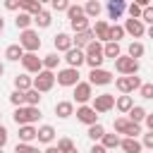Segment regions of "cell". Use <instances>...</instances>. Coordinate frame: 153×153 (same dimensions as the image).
Returning a JSON list of instances; mask_svg holds the SVG:
<instances>
[{
    "label": "cell",
    "instance_id": "cell-46",
    "mask_svg": "<svg viewBox=\"0 0 153 153\" xmlns=\"http://www.w3.org/2000/svg\"><path fill=\"white\" fill-rule=\"evenodd\" d=\"M141 22H148V24H153V5H146V7L141 10Z\"/></svg>",
    "mask_w": 153,
    "mask_h": 153
},
{
    "label": "cell",
    "instance_id": "cell-12",
    "mask_svg": "<svg viewBox=\"0 0 153 153\" xmlns=\"http://www.w3.org/2000/svg\"><path fill=\"white\" fill-rule=\"evenodd\" d=\"M110 81H112V74H110L108 69L96 67V69H91V74H88V84H91V86H105V84H110Z\"/></svg>",
    "mask_w": 153,
    "mask_h": 153
},
{
    "label": "cell",
    "instance_id": "cell-3",
    "mask_svg": "<svg viewBox=\"0 0 153 153\" xmlns=\"http://www.w3.org/2000/svg\"><path fill=\"white\" fill-rule=\"evenodd\" d=\"M19 45L24 48V53H36L41 48V38L33 29H24L22 36H19Z\"/></svg>",
    "mask_w": 153,
    "mask_h": 153
},
{
    "label": "cell",
    "instance_id": "cell-15",
    "mask_svg": "<svg viewBox=\"0 0 153 153\" xmlns=\"http://www.w3.org/2000/svg\"><path fill=\"white\" fill-rule=\"evenodd\" d=\"M124 33H129V36H134V38H141L143 33H146V26H143V22L141 19H127L124 22Z\"/></svg>",
    "mask_w": 153,
    "mask_h": 153
},
{
    "label": "cell",
    "instance_id": "cell-57",
    "mask_svg": "<svg viewBox=\"0 0 153 153\" xmlns=\"http://www.w3.org/2000/svg\"><path fill=\"white\" fill-rule=\"evenodd\" d=\"M2 74H5V67H2V65H0V76H2Z\"/></svg>",
    "mask_w": 153,
    "mask_h": 153
},
{
    "label": "cell",
    "instance_id": "cell-36",
    "mask_svg": "<svg viewBox=\"0 0 153 153\" xmlns=\"http://www.w3.org/2000/svg\"><path fill=\"white\" fill-rule=\"evenodd\" d=\"M60 60H62V57H60L57 53H50V55H45V57H43V69H55V67L60 65Z\"/></svg>",
    "mask_w": 153,
    "mask_h": 153
},
{
    "label": "cell",
    "instance_id": "cell-11",
    "mask_svg": "<svg viewBox=\"0 0 153 153\" xmlns=\"http://www.w3.org/2000/svg\"><path fill=\"white\" fill-rule=\"evenodd\" d=\"M22 65H24V69L31 72V74H38V72L43 69V60H41L36 53H24V55H22Z\"/></svg>",
    "mask_w": 153,
    "mask_h": 153
},
{
    "label": "cell",
    "instance_id": "cell-2",
    "mask_svg": "<svg viewBox=\"0 0 153 153\" xmlns=\"http://www.w3.org/2000/svg\"><path fill=\"white\" fill-rule=\"evenodd\" d=\"M84 55H86V65H88L91 69L100 67L103 60H105V55H103V45H100L98 41H91V43L84 48Z\"/></svg>",
    "mask_w": 153,
    "mask_h": 153
},
{
    "label": "cell",
    "instance_id": "cell-8",
    "mask_svg": "<svg viewBox=\"0 0 153 153\" xmlns=\"http://www.w3.org/2000/svg\"><path fill=\"white\" fill-rule=\"evenodd\" d=\"M79 69L76 67H65V69H60L57 74H55V81L60 84V86H74V84H79Z\"/></svg>",
    "mask_w": 153,
    "mask_h": 153
},
{
    "label": "cell",
    "instance_id": "cell-30",
    "mask_svg": "<svg viewBox=\"0 0 153 153\" xmlns=\"http://www.w3.org/2000/svg\"><path fill=\"white\" fill-rule=\"evenodd\" d=\"M31 86H33V79H31V76H26V74H17V76H14V88L26 91V88H31Z\"/></svg>",
    "mask_w": 153,
    "mask_h": 153
},
{
    "label": "cell",
    "instance_id": "cell-43",
    "mask_svg": "<svg viewBox=\"0 0 153 153\" xmlns=\"http://www.w3.org/2000/svg\"><path fill=\"white\" fill-rule=\"evenodd\" d=\"M122 36H124V26H120V24H112V26H110V41H115V43H117Z\"/></svg>",
    "mask_w": 153,
    "mask_h": 153
},
{
    "label": "cell",
    "instance_id": "cell-17",
    "mask_svg": "<svg viewBox=\"0 0 153 153\" xmlns=\"http://www.w3.org/2000/svg\"><path fill=\"white\" fill-rule=\"evenodd\" d=\"M127 10V2L124 0H108V17L110 19H120Z\"/></svg>",
    "mask_w": 153,
    "mask_h": 153
},
{
    "label": "cell",
    "instance_id": "cell-49",
    "mask_svg": "<svg viewBox=\"0 0 153 153\" xmlns=\"http://www.w3.org/2000/svg\"><path fill=\"white\" fill-rule=\"evenodd\" d=\"M5 7H7L10 12H17V10H19V0H5Z\"/></svg>",
    "mask_w": 153,
    "mask_h": 153
},
{
    "label": "cell",
    "instance_id": "cell-10",
    "mask_svg": "<svg viewBox=\"0 0 153 153\" xmlns=\"http://www.w3.org/2000/svg\"><path fill=\"white\" fill-rule=\"evenodd\" d=\"M96 112H108L115 108V96L112 93H100V96H93V105H91Z\"/></svg>",
    "mask_w": 153,
    "mask_h": 153
},
{
    "label": "cell",
    "instance_id": "cell-13",
    "mask_svg": "<svg viewBox=\"0 0 153 153\" xmlns=\"http://www.w3.org/2000/svg\"><path fill=\"white\" fill-rule=\"evenodd\" d=\"M76 120H79V122H84V124H96V122H98V112H96L91 105H86V103H84V105H79V108H76Z\"/></svg>",
    "mask_w": 153,
    "mask_h": 153
},
{
    "label": "cell",
    "instance_id": "cell-52",
    "mask_svg": "<svg viewBox=\"0 0 153 153\" xmlns=\"http://www.w3.org/2000/svg\"><path fill=\"white\" fill-rule=\"evenodd\" d=\"M143 122H146V127L153 131V112H146V117H143Z\"/></svg>",
    "mask_w": 153,
    "mask_h": 153
},
{
    "label": "cell",
    "instance_id": "cell-28",
    "mask_svg": "<svg viewBox=\"0 0 153 153\" xmlns=\"http://www.w3.org/2000/svg\"><path fill=\"white\" fill-rule=\"evenodd\" d=\"M22 55H24V48H22L19 43H14V45H7V50H5V57H7V60H12V62L22 60Z\"/></svg>",
    "mask_w": 153,
    "mask_h": 153
},
{
    "label": "cell",
    "instance_id": "cell-33",
    "mask_svg": "<svg viewBox=\"0 0 153 153\" xmlns=\"http://www.w3.org/2000/svg\"><path fill=\"white\" fill-rule=\"evenodd\" d=\"M103 55L105 57H120V43H115V41H108L105 45H103Z\"/></svg>",
    "mask_w": 153,
    "mask_h": 153
},
{
    "label": "cell",
    "instance_id": "cell-44",
    "mask_svg": "<svg viewBox=\"0 0 153 153\" xmlns=\"http://www.w3.org/2000/svg\"><path fill=\"white\" fill-rule=\"evenodd\" d=\"M139 93H141V98L151 100V98H153V84H141V86H139Z\"/></svg>",
    "mask_w": 153,
    "mask_h": 153
},
{
    "label": "cell",
    "instance_id": "cell-47",
    "mask_svg": "<svg viewBox=\"0 0 153 153\" xmlns=\"http://www.w3.org/2000/svg\"><path fill=\"white\" fill-rule=\"evenodd\" d=\"M127 10H129V17H134V19H141V10H143L141 5H136V2H131V5L127 7Z\"/></svg>",
    "mask_w": 153,
    "mask_h": 153
},
{
    "label": "cell",
    "instance_id": "cell-40",
    "mask_svg": "<svg viewBox=\"0 0 153 153\" xmlns=\"http://www.w3.org/2000/svg\"><path fill=\"white\" fill-rule=\"evenodd\" d=\"M14 153H43V151H38L33 143H22V141H19V143L14 146Z\"/></svg>",
    "mask_w": 153,
    "mask_h": 153
},
{
    "label": "cell",
    "instance_id": "cell-50",
    "mask_svg": "<svg viewBox=\"0 0 153 153\" xmlns=\"http://www.w3.org/2000/svg\"><path fill=\"white\" fill-rule=\"evenodd\" d=\"M88 153H108V151H105V146H103V143H93Z\"/></svg>",
    "mask_w": 153,
    "mask_h": 153
},
{
    "label": "cell",
    "instance_id": "cell-32",
    "mask_svg": "<svg viewBox=\"0 0 153 153\" xmlns=\"http://www.w3.org/2000/svg\"><path fill=\"white\" fill-rule=\"evenodd\" d=\"M120 141H122V139H120L117 134H103V136H100V143L105 146V151L117 148V146H120Z\"/></svg>",
    "mask_w": 153,
    "mask_h": 153
},
{
    "label": "cell",
    "instance_id": "cell-16",
    "mask_svg": "<svg viewBox=\"0 0 153 153\" xmlns=\"http://www.w3.org/2000/svg\"><path fill=\"white\" fill-rule=\"evenodd\" d=\"M93 38H96V36H93V29H86V31H76V33H74V38H72V45L84 50V48H86V45H88Z\"/></svg>",
    "mask_w": 153,
    "mask_h": 153
},
{
    "label": "cell",
    "instance_id": "cell-54",
    "mask_svg": "<svg viewBox=\"0 0 153 153\" xmlns=\"http://www.w3.org/2000/svg\"><path fill=\"white\" fill-rule=\"evenodd\" d=\"M136 5H141V7H146V5H151V0H134Z\"/></svg>",
    "mask_w": 153,
    "mask_h": 153
},
{
    "label": "cell",
    "instance_id": "cell-9",
    "mask_svg": "<svg viewBox=\"0 0 153 153\" xmlns=\"http://www.w3.org/2000/svg\"><path fill=\"white\" fill-rule=\"evenodd\" d=\"M91 98H93V88H91L88 81H79V84H74V100H76L79 105L88 103Z\"/></svg>",
    "mask_w": 153,
    "mask_h": 153
},
{
    "label": "cell",
    "instance_id": "cell-45",
    "mask_svg": "<svg viewBox=\"0 0 153 153\" xmlns=\"http://www.w3.org/2000/svg\"><path fill=\"white\" fill-rule=\"evenodd\" d=\"M50 7H53L55 12H67V7H69V0H50Z\"/></svg>",
    "mask_w": 153,
    "mask_h": 153
},
{
    "label": "cell",
    "instance_id": "cell-23",
    "mask_svg": "<svg viewBox=\"0 0 153 153\" xmlns=\"http://www.w3.org/2000/svg\"><path fill=\"white\" fill-rule=\"evenodd\" d=\"M55 48H57V53H67L72 48V36L69 33H57L55 36Z\"/></svg>",
    "mask_w": 153,
    "mask_h": 153
},
{
    "label": "cell",
    "instance_id": "cell-34",
    "mask_svg": "<svg viewBox=\"0 0 153 153\" xmlns=\"http://www.w3.org/2000/svg\"><path fill=\"white\" fill-rule=\"evenodd\" d=\"M69 24H72V29H74V33H76V31H86V29H91V26H88V17H86V14H81V17H76V19H72Z\"/></svg>",
    "mask_w": 153,
    "mask_h": 153
},
{
    "label": "cell",
    "instance_id": "cell-39",
    "mask_svg": "<svg viewBox=\"0 0 153 153\" xmlns=\"http://www.w3.org/2000/svg\"><path fill=\"white\" fill-rule=\"evenodd\" d=\"M127 55H129V57H134V60H139V57L143 55V43H139V41H134V43L129 45V50H127Z\"/></svg>",
    "mask_w": 153,
    "mask_h": 153
},
{
    "label": "cell",
    "instance_id": "cell-38",
    "mask_svg": "<svg viewBox=\"0 0 153 153\" xmlns=\"http://www.w3.org/2000/svg\"><path fill=\"white\" fill-rule=\"evenodd\" d=\"M57 148H60V153H76V146H74L72 139H60L57 141Z\"/></svg>",
    "mask_w": 153,
    "mask_h": 153
},
{
    "label": "cell",
    "instance_id": "cell-24",
    "mask_svg": "<svg viewBox=\"0 0 153 153\" xmlns=\"http://www.w3.org/2000/svg\"><path fill=\"white\" fill-rule=\"evenodd\" d=\"M41 143H53V139H55V129L50 127V124H43V127H38V136H36Z\"/></svg>",
    "mask_w": 153,
    "mask_h": 153
},
{
    "label": "cell",
    "instance_id": "cell-7",
    "mask_svg": "<svg viewBox=\"0 0 153 153\" xmlns=\"http://www.w3.org/2000/svg\"><path fill=\"white\" fill-rule=\"evenodd\" d=\"M115 69L120 74H136L139 72V60H134L129 55H120V57H115Z\"/></svg>",
    "mask_w": 153,
    "mask_h": 153
},
{
    "label": "cell",
    "instance_id": "cell-14",
    "mask_svg": "<svg viewBox=\"0 0 153 153\" xmlns=\"http://www.w3.org/2000/svg\"><path fill=\"white\" fill-rule=\"evenodd\" d=\"M65 60H67V65H69V67H76V69H79V67L86 62V55H84V50H81V48H74V45H72V48L65 53Z\"/></svg>",
    "mask_w": 153,
    "mask_h": 153
},
{
    "label": "cell",
    "instance_id": "cell-21",
    "mask_svg": "<svg viewBox=\"0 0 153 153\" xmlns=\"http://www.w3.org/2000/svg\"><path fill=\"white\" fill-rule=\"evenodd\" d=\"M120 146H122L124 153H141V148H143L141 141H136V136H127V139H122Z\"/></svg>",
    "mask_w": 153,
    "mask_h": 153
},
{
    "label": "cell",
    "instance_id": "cell-4",
    "mask_svg": "<svg viewBox=\"0 0 153 153\" xmlns=\"http://www.w3.org/2000/svg\"><path fill=\"white\" fill-rule=\"evenodd\" d=\"M53 86H55V72H53V69H41V72L36 74V79H33V88L41 91V93H45V91H50Z\"/></svg>",
    "mask_w": 153,
    "mask_h": 153
},
{
    "label": "cell",
    "instance_id": "cell-48",
    "mask_svg": "<svg viewBox=\"0 0 153 153\" xmlns=\"http://www.w3.org/2000/svg\"><path fill=\"white\" fill-rule=\"evenodd\" d=\"M141 146H146V148H153V131L148 129V134H143V141H141Z\"/></svg>",
    "mask_w": 153,
    "mask_h": 153
},
{
    "label": "cell",
    "instance_id": "cell-59",
    "mask_svg": "<svg viewBox=\"0 0 153 153\" xmlns=\"http://www.w3.org/2000/svg\"><path fill=\"white\" fill-rule=\"evenodd\" d=\"M0 153H2V148H0Z\"/></svg>",
    "mask_w": 153,
    "mask_h": 153
},
{
    "label": "cell",
    "instance_id": "cell-5",
    "mask_svg": "<svg viewBox=\"0 0 153 153\" xmlns=\"http://www.w3.org/2000/svg\"><path fill=\"white\" fill-rule=\"evenodd\" d=\"M115 131L117 134H127V136H139L141 134V124L131 122L129 117H117L115 120Z\"/></svg>",
    "mask_w": 153,
    "mask_h": 153
},
{
    "label": "cell",
    "instance_id": "cell-27",
    "mask_svg": "<svg viewBox=\"0 0 153 153\" xmlns=\"http://www.w3.org/2000/svg\"><path fill=\"white\" fill-rule=\"evenodd\" d=\"M14 24H17V29H31V24H33V17L29 14V12H19L17 14V19H14Z\"/></svg>",
    "mask_w": 153,
    "mask_h": 153
},
{
    "label": "cell",
    "instance_id": "cell-31",
    "mask_svg": "<svg viewBox=\"0 0 153 153\" xmlns=\"http://www.w3.org/2000/svg\"><path fill=\"white\" fill-rule=\"evenodd\" d=\"M131 105H134V100H131V96H127V93H124V96H120V98L115 100V108H117L120 112H129V110H131Z\"/></svg>",
    "mask_w": 153,
    "mask_h": 153
},
{
    "label": "cell",
    "instance_id": "cell-29",
    "mask_svg": "<svg viewBox=\"0 0 153 153\" xmlns=\"http://www.w3.org/2000/svg\"><path fill=\"white\" fill-rule=\"evenodd\" d=\"M41 103V91H36L33 86L24 91V105H38Z\"/></svg>",
    "mask_w": 153,
    "mask_h": 153
},
{
    "label": "cell",
    "instance_id": "cell-41",
    "mask_svg": "<svg viewBox=\"0 0 153 153\" xmlns=\"http://www.w3.org/2000/svg\"><path fill=\"white\" fill-rule=\"evenodd\" d=\"M10 103H12L14 108H19V105H24V91H19V88H14V91L10 93Z\"/></svg>",
    "mask_w": 153,
    "mask_h": 153
},
{
    "label": "cell",
    "instance_id": "cell-20",
    "mask_svg": "<svg viewBox=\"0 0 153 153\" xmlns=\"http://www.w3.org/2000/svg\"><path fill=\"white\" fill-rule=\"evenodd\" d=\"M55 115H57L60 120H67L69 115H74V103H72V100H60V103L55 105Z\"/></svg>",
    "mask_w": 153,
    "mask_h": 153
},
{
    "label": "cell",
    "instance_id": "cell-56",
    "mask_svg": "<svg viewBox=\"0 0 153 153\" xmlns=\"http://www.w3.org/2000/svg\"><path fill=\"white\" fill-rule=\"evenodd\" d=\"M2 29H5V19L0 17V31H2Z\"/></svg>",
    "mask_w": 153,
    "mask_h": 153
},
{
    "label": "cell",
    "instance_id": "cell-25",
    "mask_svg": "<svg viewBox=\"0 0 153 153\" xmlns=\"http://www.w3.org/2000/svg\"><path fill=\"white\" fill-rule=\"evenodd\" d=\"M84 12H86L88 19H98V14H100V2H98V0H86Z\"/></svg>",
    "mask_w": 153,
    "mask_h": 153
},
{
    "label": "cell",
    "instance_id": "cell-35",
    "mask_svg": "<svg viewBox=\"0 0 153 153\" xmlns=\"http://www.w3.org/2000/svg\"><path fill=\"white\" fill-rule=\"evenodd\" d=\"M127 115H129V120H131V122H139V124H141V122H143V117H146V110H143L141 105H131V110H129Z\"/></svg>",
    "mask_w": 153,
    "mask_h": 153
},
{
    "label": "cell",
    "instance_id": "cell-53",
    "mask_svg": "<svg viewBox=\"0 0 153 153\" xmlns=\"http://www.w3.org/2000/svg\"><path fill=\"white\" fill-rule=\"evenodd\" d=\"M43 153H60V148H57V146H48Z\"/></svg>",
    "mask_w": 153,
    "mask_h": 153
},
{
    "label": "cell",
    "instance_id": "cell-26",
    "mask_svg": "<svg viewBox=\"0 0 153 153\" xmlns=\"http://www.w3.org/2000/svg\"><path fill=\"white\" fill-rule=\"evenodd\" d=\"M50 22H53V17H50V12H45V10H41L38 14H33V24L41 26V29H48Z\"/></svg>",
    "mask_w": 153,
    "mask_h": 153
},
{
    "label": "cell",
    "instance_id": "cell-51",
    "mask_svg": "<svg viewBox=\"0 0 153 153\" xmlns=\"http://www.w3.org/2000/svg\"><path fill=\"white\" fill-rule=\"evenodd\" d=\"M5 143H7V129H5L2 124H0V148H2Z\"/></svg>",
    "mask_w": 153,
    "mask_h": 153
},
{
    "label": "cell",
    "instance_id": "cell-60",
    "mask_svg": "<svg viewBox=\"0 0 153 153\" xmlns=\"http://www.w3.org/2000/svg\"><path fill=\"white\" fill-rule=\"evenodd\" d=\"M0 117H2V112H0Z\"/></svg>",
    "mask_w": 153,
    "mask_h": 153
},
{
    "label": "cell",
    "instance_id": "cell-6",
    "mask_svg": "<svg viewBox=\"0 0 153 153\" xmlns=\"http://www.w3.org/2000/svg\"><path fill=\"white\" fill-rule=\"evenodd\" d=\"M115 86H117L120 93H131V91H136L141 86V79L136 74H122L120 79H115Z\"/></svg>",
    "mask_w": 153,
    "mask_h": 153
},
{
    "label": "cell",
    "instance_id": "cell-42",
    "mask_svg": "<svg viewBox=\"0 0 153 153\" xmlns=\"http://www.w3.org/2000/svg\"><path fill=\"white\" fill-rule=\"evenodd\" d=\"M81 14H86L81 5H69V7H67V17H69V22L76 19V17H81Z\"/></svg>",
    "mask_w": 153,
    "mask_h": 153
},
{
    "label": "cell",
    "instance_id": "cell-55",
    "mask_svg": "<svg viewBox=\"0 0 153 153\" xmlns=\"http://www.w3.org/2000/svg\"><path fill=\"white\" fill-rule=\"evenodd\" d=\"M146 33H148V38H153V24H151V26L146 29Z\"/></svg>",
    "mask_w": 153,
    "mask_h": 153
},
{
    "label": "cell",
    "instance_id": "cell-19",
    "mask_svg": "<svg viewBox=\"0 0 153 153\" xmlns=\"http://www.w3.org/2000/svg\"><path fill=\"white\" fill-rule=\"evenodd\" d=\"M36 136H38V129H36V127H31V124H19V141H22V143H31Z\"/></svg>",
    "mask_w": 153,
    "mask_h": 153
},
{
    "label": "cell",
    "instance_id": "cell-18",
    "mask_svg": "<svg viewBox=\"0 0 153 153\" xmlns=\"http://www.w3.org/2000/svg\"><path fill=\"white\" fill-rule=\"evenodd\" d=\"M93 36H96V41H110V24L108 22H103V19H98L96 22V29H93Z\"/></svg>",
    "mask_w": 153,
    "mask_h": 153
},
{
    "label": "cell",
    "instance_id": "cell-37",
    "mask_svg": "<svg viewBox=\"0 0 153 153\" xmlns=\"http://www.w3.org/2000/svg\"><path fill=\"white\" fill-rule=\"evenodd\" d=\"M105 134V129H103V124L100 122H96V124H88V139H93V141H100V136Z\"/></svg>",
    "mask_w": 153,
    "mask_h": 153
},
{
    "label": "cell",
    "instance_id": "cell-58",
    "mask_svg": "<svg viewBox=\"0 0 153 153\" xmlns=\"http://www.w3.org/2000/svg\"><path fill=\"white\" fill-rule=\"evenodd\" d=\"M38 2H41V5H43V2H50V0H38Z\"/></svg>",
    "mask_w": 153,
    "mask_h": 153
},
{
    "label": "cell",
    "instance_id": "cell-22",
    "mask_svg": "<svg viewBox=\"0 0 153 153\" xmlns=\"http://www.w3.org/2000/svg\"><path fill=\"white\" fill-rule=\"evenodd\" d=\"M19 10H22V12H29V14L33 17V14H38V12L43 10V5H41L38 0H19Z\"/></svg>",
    "mask_w": 153,
    "mask_h": 153
},
{
    "label": "cell",
    "instance_id": "cell-1",
    "mask_svg": "<svg viewBox=\"0 0 153 153\" xmlns=\"http://www.w3.org/2000/svg\"><path fill=\"white\" fill-rule=\"evenodd\" d=\"M12 117H14L17 127H19V124H33V122L41 117V110H38V105H19Z\"/></svg>",
    "mask_w": 153,
    "mask_h": 153
}]
</instances>
